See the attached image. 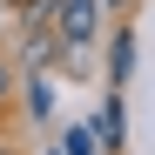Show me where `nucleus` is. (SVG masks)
Here are the masks:
<instances>
[{
  "mask_svg": "<svg viewBox=\"0 0 155 155\" xmlns=\"http://www.w3.org/2000/svg\"><path fill=\"white\" fill-rule=\"evenodd\" d=\"M0 155H14V148H0Z\"/></svg>",
  "mask_w": 155,
  "mask_h": 155,
  "instance_id": "4",
  "label": "nucleus"
},
{
  "mask_svg": "<svg viewBox=\"0 0 155 155\" xmlns=\"http://www.w3.org/2000/svg\"><path fill=\"white\" fill-rule=\"evenodd\" d=\"M0 94H7V68H0Z\"/></svg>",
  "mask_w": 155,
  "mask_h": 155,
  "instance_id": "3",
  "label": "nucleus"
},
{
  "mask_svg": "<svg viewBox=\"0 0 155 155\" xmlns=\"http://www.w3.org/2000/svg\"><path fill=\"white\" fill-rule=\"evenodd\" d=\"M128 68H135V41L121 34V41H115V74H128Z\"/></svg>",
  "mask_w": 155,
  "mask_h": 155,
  "instance_id": "2",
  "label": "nucleus"
},
{
  "mask_svg": "<svg viewBox=\"0 0 155 155\" xmlns=\"http://www.w3.org/2000/svg\"><path fill=\"white\" fill-rule=\"evenodd\" d=\"M88 34H94V0H68V7H61V41L81 47Z\"/></svg>",
  "mask_w": 155,
  "mask_h": 155,
  "instance_id": "1",
  "label": "nucleus"
}]
</instances>
